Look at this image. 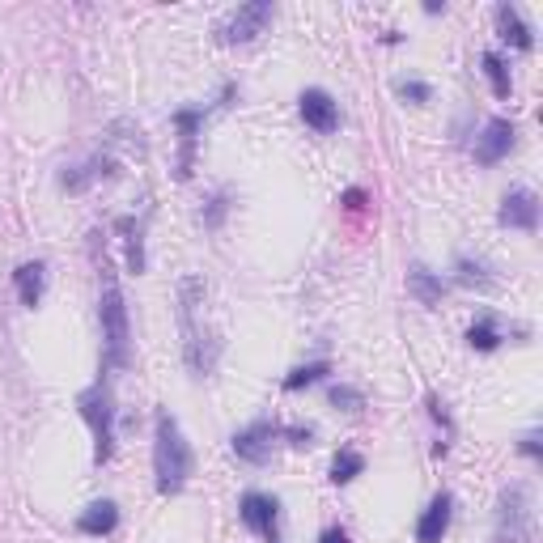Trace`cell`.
I'll use <instances>...</instances> for the list:
<instances>
[{
  "instance_id": "obj_1",
  "label": "cell",
  "mask_w": 543,
  "mask_h": 543,
  "mask_svg": "<svg viewBox=\"0 0 543 543\" xmlns=\"http://www.w3.org/2000/svg\"><path fill=\"white\" fill-rule=\"evenodd\" d=\"M154 475H157V492H179L192 475V446L183 437L179 420L170 412H157V433H154Z\"/></svg>"
},
{
  "instance_id": "obj_2",
  "label": "cell",
  "mask_w": 543,
  "mask_h": 543,
  "mask_svg": "<svg viewBox=\"0 0 543 543\" xmlns=\"http://www.w3.org/2000/svg\"><path fill=\"white\" fill-rule=\"evenodd\" d=\"M98 319H102V344H107V361L115 370L132 365V332H127V306L115 276L102 267V302H98Z\"/></svg>"
},
{
  "instance_id": "obj_3",
  "label": "cell",
  "mask_w": 543,
  "mask_h": 543,
  "mask_svg": "<svg viewBox=\"0 0 543 543\" xmlns=\"http://www.w3.org/2000/svg\"><path fill=\"white\" fill-rule=\"evenodd\" d=\"M492 543H535V505L527 484H510L497 497V527Z\"/></svg>"
},
{
  "instance_id": "obj_4",
  "label": "cell",
  "mask_w": 543,
  "mask_h": 543,
  "mask_svg": "<svg viewBox=\"0 0 543 543\" xmlns=\"http://www.w3.org/2000/svg\"><path fill=\"white\" fill-rule=\"evenodd\" d=\"M81 417L85 425L94 429V459L98 463H107L111 459V450H115V407H111V395L102 387H89L81 390Z\"/></svg>"
},
{
  "instance_id": "obj_5",
  "label": "cell",
  "mask_w": 543,
  "mask_h": 543,
  "mask_svg": "<svg viewBox=\"0 0 543 543\" xmlns=\"http://www.w3.org/2000/svg\"><path fill=\"white\" fill-rule=\"evenodd\" d=\"M267 22H272V5H267V0L242 5V9H234V14L225 17L221 39H225V42H251L255 34H264Z\"/></svg>"
},
{
  "instance_id": "obj_6",
  "label": "cell",
  "mask_w": 543,
  "mask_h": 543,
  "mask_svg": "<svg viewBox=\"0 0 543 543\" xmlns=\"http://www.w3.org/2000/svg\"><path fill=\"white\" fill-rule=\"evenodd\" d=\"M501 225H510V229H535L539 225V195L530 192V187H514V192L501 200Z\"/></svg>"
},
{
  "instance_id": "obj_7",
  "label": "cell",
  "mask_w": 543,
  "mask_h": 543,
  "mask_svg": "<svg viewBox=\"0 0 543 543\" xmlns=\"http://www.w3.org/2000/svg\"><path fill=\"white\" fill-rule=\"evenodd\" d=\"M276 518H280V505L272 501V497H264V492H247V497H242V522L251 530H259L267 543H280Z\"/></svg>"
},
{
  "instance_id": "obj_8",
  "label": "cell",
  "mask_w": 543,
  "mask_h": 543,
  "mask_svg": "<svg viewBox=\"0 0 543 543\" xmlns=\"http://www.w3.org/2000/svg\"><path fill=\"white\" fill-rule=\"evenodd\" d=\"M510 149H514V124L510 119H492L484 127V136H475V162L480 166H497Z\"/></svg>"
},
{
  "instance_id": "obj_9",
  "label": "cell",
  "mask_w": 543,
  "mask_h": 543,
  "mask_svg": "<svg viewBox=\"0 0 543 543\" xmlns=\"http://www.w3.org/2000/svg\"><path fill=\"white\" fill-rule=\"evenodd\" d=\"M272 437H276V429H272L267 420H259V425H251V429H242V433L234 437L238 459L255 463V467H264V463L272 459Z\"/></svg>"
},
{
  "instance_id": "obj_10",
  "label": "cell",
  "mask_w": 543,
  "mask_h": 543,
  "mask_svg": "<svg viewBox=\"0 0 543 543\" xmlns=\"http://www.w3.org/2000/svg\"><path fill=\"white\" fill-rule=\"evenodd\" d=\"M302 119H306L314 132H335V127H340V107L332 102L327 89H306V94H302Z\"/></svg>"
},
{
  "instance_id": "obj_11",
  "label": "cell",
  "mask_w": 543,
  "mask_h": 543,
  "mask_svg": "<svg viewBox=\"0 0 543 543\" xmlns=\"http://www.w3.org/2000/svg\"><path fill=\"white\" fill-rule=\"evenodd\" d=\"M450 510H454V501H450L446 492L437 497V501L420 514V522H417V539L420 543H442L446 539V530H450Z\"/></svg>"
},
{
  "instance_id": "obj_12",
  "label": "cell",
  "mask_w": 543,
  "mask_h": 543,
  "mask_svg": "<svg viewBox=\"0 0 543 543\" xmlns=\"http://www.w3.org/2000/svg\"><path fill=\"white\" fill-rule=\"evenodd\" d=\"M497 26H501V39L510 42V47L530 51V26L522 22V14H518L514 5H501V9H497Z\"/></svg>"
},
{
  "instance_id": "obj_13",
  "label": "cell",
  "mask_w": 543,
  "mask_h": 543,
  "mask_svg": "<svg viewBox=\"0 0 543 543\" xmlns=\"http://www.w3.org/2000/svg\"><path fill=\"white\" fill-rule=\"evenodd\" d=\"M77 527H81L85 535H111V530L119 527V510H115V501H94L81 514V522H77Z\"/></svg>"
},
{
  "instance_id": "obj_14",
  "label": "cell",
  "mask_w": 543,
  "mask_h": 543,
  "mask_svg": "<svg viewBox=\"0 0 543 543\" xmlns=\"http://www.w3.org/2000/svg\"><path fill=\"white\" fill-rule=\"evenodd\" d=\"M407 289H412V297L425 302V306H437V302H442V280L433 276L429 267H412V272H407Z\"/></svg>"
},
{
  "instance_id": "obj_15",
  "label": "cell",
  "mask_w": 543,
  "mask_h": 543,
  "mask_svg": "<svg viewBox=\"0 0 543 543\" xmlns=\"http://www.w3.org/2000/svg\"><path fill=\"white\" fill-rule=\"evenodd\" d=\"M17 280V297H22V306H39L42 297V264H22L14 272Z\"/></svg>"
},
{
  "instance_id": "obj_16",
  "label": "cell",
  "mask_w": 543,
  "mask_h": 543,
  "mask_svg": "<svg viewBox=\"0 0 543 543\" xmlns=\"http://www.w3.org/2000/svg\"><path fill=\"white\" fill-rule=\"evenodd\" d=\"M200 119H204L200 111H179L174 115V124H179V132H183V162H179L183 179L192 174V145H195V132H200Z\"/></svg>"
},
{
  "instance_id": "obj_17",
  "label": "cell",
  "mask_w": 543,
  "mask_h": 543,
  "mask_svg": "<svg viewBox=\"0 0 543 543\" xmlns=\"http://www.w3.org/2000/svg\"><path fill=\"white\" fill-rule=\"evenodd\" d=\"M467 344L480 352H492L497 344H501V335H497V323L488 319V314H480V319L472 323V332H467Z\"/></svg>"
},
{
  "instance_id": "obj_18",
  "label": "cell",
  "mask_w": 543,
  "mask_h": 543,
  "mask_svg": "<svg viewBox=\"0 0 543 543\" xmlns=\"http://www.w3.org/2000/svg\"><path fill=\"white\" fill-rule=\"evenodd\" d=\"M365 472V459L357 454V450H340L332 463V480L335 484H349V480H357V475Z\"/></svg>"
},
{
  "instance_id": "obj_19",
  "label": "cell",
  "mask_w": 543,
  "mask_h": 543,
  "mask_svg": "<svg viewBox=\"0 0 543 543\" xmlns=\"http://www.w3.org/2000/svg\"><path fill=\"white\" fill-rule=\"evenodd\" d=\"M327 374H332V365H327V361H310V365H302V370H293V374L285 378V390L314 387V382H323Z\"/></svg>"
},
{
  "instance_id": "obj_20",
  "label": "cell",
  "mask_w": 543,
  "mask_h": 543,
  "mask_svg": "<svg viewBox=\"0 0 543 543\" xmlns=\"http://www.w3.org/2000/svg\"><path fill=\"white\" fill-rule=\"evenodd\" d=\"M484 77H488V85H492V94L510 98V72H505V64H501L497 51H488V56H484Z\"/></svg>"
},
{
  "instance_id": "obj_21",
  "label": "cell",
  "mask_w": 543,
  "mask_h": 543,
  "mask_svg": "<svg viewBox=\"0 0 543 543\" xmlns=\"http://www.w3.org/2000/svg\"><path fill=\"white\" fill-rule=\"evenodd\" d=\"M332 404L344 407V412H361L365 407V395L357 387H332Z\"/></svg>"
},
{
  "instance_id": "obj_22",
  "label": "cell",
  "mask_w": 543,
  "mask_h": 543,
  "mask_svg": "<svg viewBox=\"0 0 543 543\" xmlns=\"http://www.w3.org/2000/svg\"><path fill=\"white\" fill-rule=\"evenodd\" d=\"M459 280H463V285H480V289H488L484 267L472 264V259H459Z\"/></svg>"
},
{
  "instance_id": "obj_23",
  "label": "cell",
  "mask_w": 543,
  "mask_h": 543,
  "mask_svg": "<svg viewBox=\"0 0 543 543\" xmlns=\"http://www.w3.org/2000/svg\"><path fill=\"white\" fill-rule=\"evenodd\" d=\"M399 94L404 98H412V102H429L433 98V89L425 81H399Z\"/></svg>"
},
{
  "instance_id": "obj_24",
  "label": "cell",
  "mask_w": 543,
  "mask_h": 543,
  "mask_svg": "<svg viewBox=\"0 0 543 543\" xmlns=\"http://www.w3.org/2000/svg\"><path fill=\"white\" fill-rule=\"evenodd\" d=\"M522 454H530V459H539V429H530L527 437H522Z\"/></svg>"
},
{
  "instance_id": "obj_25",
  "label": "cell",
  "mask_w": 543,
  "mask_h": 543,
  "mask_svg": "<svg viewBox=\"0 0 543 543\" xmlns=\"http://www.w3.org/2000/svg\"><path fill=\"white\" fill-rule=\"evenodd\" d=\"M285 437H289L293 446H310V429H289Z\"/></svg>"
},
{
  "instance_id": "obj_26",
  "label": "cell",
  "mask_w": 543,
  "mask_h": 543,
  "mask_svg": "<svg viewBox=\"0 0 543 543\" xmlns=\"http://www.w3.org/2000/svg\"><path fill=\"white\" fill-rule=\"evenodd\" d=\"M344 204H349V209H365V192H357V187L344 192Z\"/></svg>"
},
{
  "instance_id": "obj_27",
  "label": "cell",
  "mask_w": 543,
  "mask_h": 543,
  "mask_svg": "<svg viewBox=\"0 0 543 543\" xmlns=\"http://www.w3.org/2000/svg\"><path fill=\"white\" fill-rule=\"evenodd\" d=\"M319 543H349V535H344L340 527H332V530H323V539H319Z\"/></svg>"
},
{
  "instance_id": "obj_28",
  "label": "cell",
  "mask_w": 543,
  "mask_h": 543,
  "mask_svg": "<svg viewBox=\"0 0 543 543\" xmlns=\"http://www.w3.org/2000/svg\"><path fill=\"white\" fill-rule=\"evenodd\" d=\"M225 217V200H212V212H209V225H221Z\"/></svg>"
}]
</instances>
